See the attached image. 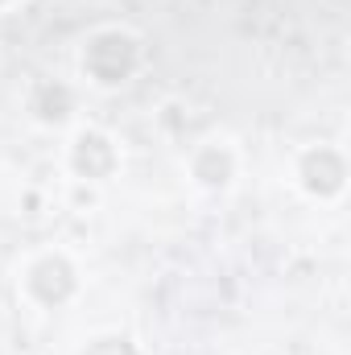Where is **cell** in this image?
I'll return each mask as SVG.
<instances>
[{
  "instance_id": "cell-2",
  "label": "cell",
  "mask_w": 351,
  "mask_h": 355,
  "mask_svg": "<svg viewBox=\"0 0 351 355\" xmlns=\"http://www.w3.org/2000/svg\"><path fill=\"white\" fill-rule=\"evenodd\" d=\"M75 289V277H71V265L67 261H42L33 268V293L46 302V306H58L67 302Z\"/></svg>"
},
{
  "instance_id": "cell-3",
  "label": "cell",
  "mask_w": 351,
  "mask_h": 355,
  "mask_svg": "<svg viewBox=\"0 0 351 355\" xmlns=\"http://www.w3.org/2000/svg\"><path fill=\"white\" fill-rule=\"evenodd\" d=\"M302 174H306V186H310V190H318V194H335V190L343 186V162H339L331 149H318V153L306 157Z\"/></svg>"
},
{
  "instance_id": "cell-7",
  "label": "cell",
  "mask_w": 351,
  "mask_h": 355,
  "mask_svg": "<svg viewBox=\"0 0 351 355\" xmlns=\"http://www.w3.org/2000/svg\"><path fill=\"white\" fill-rule=\"evenodd\" d=\"M87 355H137V352H132L124 339H103V343H95Z\"/></svg>"
},
{
  "instance_id": "cell-1",
  "label": "cell",
  "mask_w": 351,
  "mask_h": 355,
  "mask_svg": "<svg viewBox=\"0 0 351 355\" xmlns=\"http://www.w3.org/2000/svg\"><path fill=\"white\" fill-rule=\"evenodd\" d=\"M137 67V46L120 33H103L87 46V71L99 83H120Z\"/></svg>"
},
{
  "instance_id": "cell-6",
  "label": "cell",
  "mask_w": 351,
  "mask_h": 355,
  "mask_svg": "<svg viewBox=\"0 0 351 355\" xmlns=\"http://www.w3.org/2000/svg\"><path fill=\"white\" fill-rule=\"evenodd\" d=\"M194 174L203 178V182H211V186H219V182H228V174H232V157L219 153V149H207V153L198 157Z\"/></svg>"
},
{
  "instance_id": "cell-5",
  "label": "cell",
  "mask_w": 351,
  "mask_h": 355,
  "mask_svg": "<svg viewBox=\"0 0 351 355\" xmlns=\"http://www.w3.org/2000/svg\"><path fill=\"white\" fill-rule=\"evenodd\" d=\"M33 112L42 116V120H58V116H67L71 112V91L67 87H37V95H33Z\"/></svg>"
},
{
  "instance_id": "cell-4",
  "label": "cell",
  "mask_w": 351,
  "mask_h": 355,
  "mask_svg": "<svg viewBox=\"0 0 351 355\" xmlns=\"http://www.w3.org/2000/svg\"><path fill=\"white\" fill-rule=\"evenodd\" d=\"M75 170L87 178H103L112 170V145L95 132H83L79 145H75Z\"/></svg>"
}]
</instances>
